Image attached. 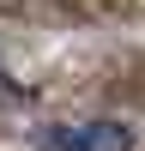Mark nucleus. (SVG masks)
I'll return each mask as SVG.
<instances>
[{
  "label": "nucleus",
  "mask_w": 145,
  "mask_h": 151,
  "mask_svg": "<svg viewBox=\"0 0 145 151\" xmlns=\"http://www.w3.org/2000/svg\"><path fill=\"white\" fill-rule=\"evenodd\" d=\"M36 151H133L127 121H60L36 133Z\"/></svg>",
  "instance_id": "1"
}]
</instances>
